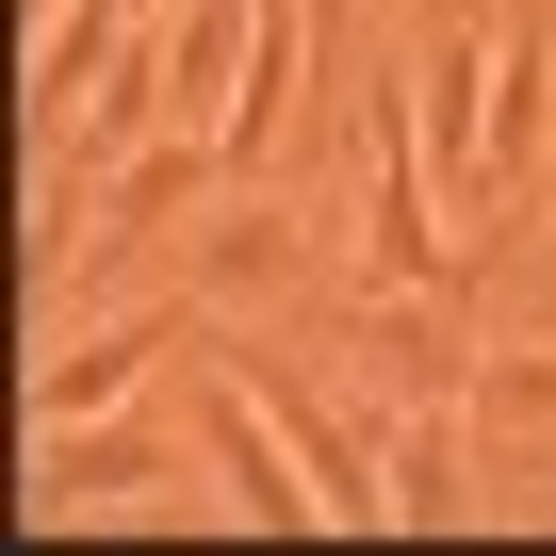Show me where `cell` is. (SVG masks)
Instances as JSON below:
<instances>
[{
  "label": "cell",
  "instance_id": "cell-1",
  "mask_svg": "<svg viewBox=\"0 0 556 556\" xmlns=\"http://www.w3.org/2000/svg\"><path fill=\"white\" fill-rule=\"evenodd\" d=\"M197 442H213V491L245 507V523H328L312 507V458L295 442H278V409H262V377L213 344V409H197Z\"/></svg>",
  "mask_w": 556,
  "mask_h": 556
},
{
  "label": "cell",
  "instance_id": "cell-4",
  "mask_svg": "<svg viewBox=\"0 0 556 556\" xmlns=\"http://www.w3.org/2000/svg\"><path fill=\"white\" fill-rule=\"evenodd\" d=\"M148 491H164V442L148 426H115V409L99 426H34V507L50 523H99V507H148Z\"/></svg>",
  "mask_w": 556,
  "mask_h": 556
},
{
  "label": "cell",
  "instance_id": "cell-3",
  "mask_svg": "<svg viewBox=\"0 0 556 556\" xmlns=\"http://www.w3.org/2000/svg\"><path fill=\"white\" fill-rule=\"evenodd\" d=\"M180 344V295H148V312H115V328H83V344H50L34 361V426H99V409H131V377Z\"/></svg>",
  "mask_w": 556,
  "mask_h": 556
},
{
  "label": "cell",
  "instance_id": "cell-8",
  "mask_svg": "<svg viewBox=\"0 0 556 556\" xmlns=\"http://www.w3.org/2000/svg\"><path fill=\"white\" fill-rule=\"evenodd\" d=\"M213 164H229V148H213L197 115H180V131H148V148L115 164V229H83V245H131V229H164V213H197V197H213Z\"/></svg>",
  "mask_w": 556,
  "mask_h": 556
},
{
  "label": "cell",
  "instance_id": "cell-10",
  "mask_svg": "<svg viewBox=\"0 0 556 556\" xmlns=\"http://www.w3.org/2000/svg\"><path fill=\"white\" fill-rule=\"evenodd\" d=\"M131 50V0H66V17L34 34V131H66L83 99H99V66Z\"/></svg>",
  "mask_w": 556,
  "mask_h": 556
},
{
  "label": "cell",
  "instance_id": "cell-11",
  "mask_svg": "<svg viewBox=\"0 0 556 556\" xmlns=\"http://www.w3.org/2000/svg\"><path fill=\"white\" fill-rule=\"evenodd\" d=\"M278 278H312V213H229L213 229V295H278Z\"/></svg>",
  "mask_w": 556,
  "mask_h": 556
},
{
  "label": "cell",
  "instance_id": "cell-9",
  "mask_svg": "<svg viewBox=\"0 0 556 556\" xmlns=\"http://www.w3.org/2000/svg\"><path fill=\"white\" fill-rule=\"evenodd\" d=\"M458 458H475V409L458 393H409V426H393V523H458L475 507Z\"/></svg>",
  "mask_w": 556,
  "mask_h": 556
},
{
  "label": "cell",
  "instance_id": "cell-2",
  "mask_svg": "<svg viewBox=\"0 0 556 556\" xmlns=\"http://www.w3.org/2000/svg\"><path fill=\"white\" fill-rule=\"evenodd\" d=\"M426 295H442V278H361V295H344V361L393 377V393H475V344Z\"/></svg>",
  "mask_w": 556,
  "mask_h": 556
},
{
  "label": "cell",
  "instance_id": "cell-12",
  "mask_svg": "<svg viewBox=\"0 0 556 556\" xmlns=\"http://www.w3.org/2000/svg\"><path fill=\"white\" fill-rule=\"evenodd\" d=\"M475 426H556V344H507V361H475V393H458Z\"/></svg>",
  "mask_w": 556,
  "mask_h": 556
},
{
  "label": "cell",
  "instance_id": "cell-13",
  "mask_svg": "<svg viewBox=\"0 0 556 556\" xmlns=\"http://www.w3.org/2000/svg\"><path fill=\"white\" fill-rule=\"evenodd\" d=\"M295 17H312V50H328V66H344V17H361V0H295Z\"/></svg>",
  "mask_w": 556,
  "mask_h": 556
},
{
  "label": "cell",
  "instance_id": "cell-7",
  "mask_svg": "<svg viewBox=\"0 0 556 556\" xmlns=\"http://www.w3.org/2000/svg\"><path fill=\"white\" fill-rule=\"evenodd\" d=\"M245 50H262V0H180V17H164V83H180L197 131L245 99Z\"/></svg>",
  "mask_w": 556,
  "mask_h": 556
},
{
  "label": "cell",
  "instance_id": "cell-5",
  "mask_svg": "<svg viewBox=\"0 0 556 556\" xmlns=\"http://www.w3.org/2000/svg\"><path fill=\"white\" fill-rule=\"evenodd\" d=\"M556 164V34L540 17H507V50H491V197L523 213V180Z\"/></svg>",
  "mask_w": 556,
  "mask_h": 556
},
{
  "label": "cell",
  "instance_id": "cell-6",
  "mask_svg": "<svg viewBox=\"0 0 556 556\" xmlns=\"http://www.w3.org/2000/svg\"><path fill=\"white\" fill-rule=\"evenodd\" d=\"M164 115H180V83H164V34H131V50L99 66V99H83V115H66L50 148H66V164H131V148L164 131Z\"/></svg>",
  "mask_w": 556,
  "mask_h": 556
}]
</instances>
